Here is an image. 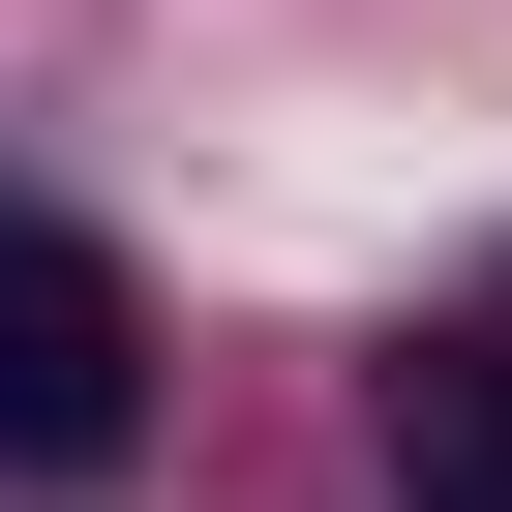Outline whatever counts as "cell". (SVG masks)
I'll return each mask as SVG.
<instances>
[{
    "mask_svg": "<svg viewBox=\"0 0 512 512\" xmlns=\"http://www.w3.org/2000/svg\"><path fill=\"white\" fill-rule=\"evenodd\" d=\"M121 452H151V302H121V241L0 211V482H121Z\"/></svg>",
    "mask_w": 512,
    "mask_h": 512,
    "instance_id": "6da1fadb",
    "label": "cell"
},
{
    "mask_svg": "<svg viewBox=\"0 0 512 512\" xmlns=\"http://www.w3.org/2000/svg\"><path fill=\"white\" fill-rule=\"evenodd\" d=\"M392 482L422 512H512V332H422L392 362Z\"/></svg>",
    "mask_w": 512,
    "mask_h": 512,
    "instance_id": "7a4b0ae2",
    "label": "cell"
}]
</instances>
